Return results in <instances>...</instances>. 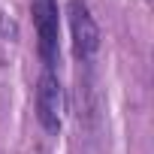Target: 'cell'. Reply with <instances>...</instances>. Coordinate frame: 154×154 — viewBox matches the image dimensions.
Segmentation results:
<instances>
[{
  "mask_svg": "<svg viewBox=\"0 0 154 154\" xmlns=\"http://www.w3.org/2000/svg\"><path fill=\"white\" fill-rule=\"evenodd\" d=\"M30 18L36 30V51L45 63V69L57 60V42H60V12L57 0H30Z\"/></svg>",
  "mask_w": 154,
  "mask_h": 154,
  "instance_id": "cell-1",
  "label": "cell"
},
{
  "mask_svg": "<svg viewBox=\"0 0 154 154\" xmlns=\"http://www.w3.org/2000/svg\"><path fill=\"white\" fill-rule=\"evenodd\" d=\"M36 118L48 133L63 127V88L51 69H45L36 82Z\"/></svg>",
  "mask_w": 154,
  "mask_h": 154,
  "instance_id": "cell-2",
  "label": "cell"
},
{
  "mask_svg": "<svg viewBox=\"0 0 154 154\" xmlns=\"http://www.w3.org/2000/svg\"><path fill=\"white\" fill-rule=\"evenodd\" d=\"M66 15H69V33H72V51L79 57H91L100 45V27L88 9L85 0H69L66 3Z\"/></svg>",
  "mask_w": 154,
  "mask_h": 154,
  "instance_id": "cell-3",
  "label": "cell"
}]
</instances>
